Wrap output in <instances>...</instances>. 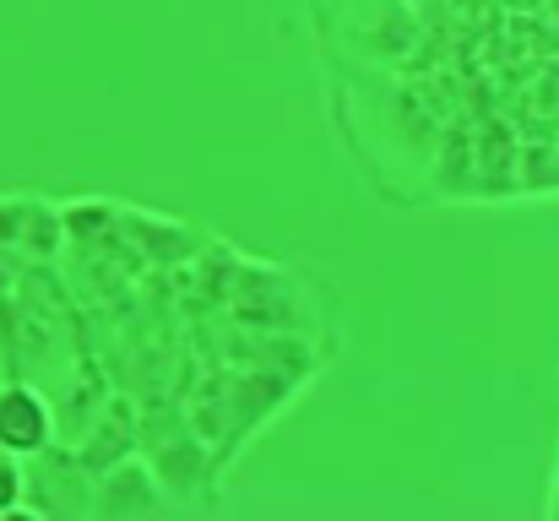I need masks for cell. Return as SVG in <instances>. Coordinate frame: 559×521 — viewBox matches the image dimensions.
<instances>
[{"mask_svg": "<svg viewBox=\"0 0 559 521\" xmlns=\"http://www.w3.org/2000/svg\"><path fill=\"white\" fill-rule=\"evenodd\" d=\"M93 473L76 462L71 446H44L22 457V511L27 517H87Z\"/></svg>", "mask_w": 559, "mask_h": 521, "instance_id": "1", "label": "cell"}, {"mask_svg": "<svg viewBox=\"0 0 559 521\" xmlns=\"http://www.w3.org/2000/svg\"><path fill=\"white\" fill-rule=\"evenodd\" d=\"M175 500L164 495V484H158V473L142 462V451H131V457H120V462H109L104 473H93V500H87V517L98 521H126V517H158V511H169Z\"/></svg>", "mask_w": 559, "mask_h": 521, "instance_id": "2", "label": "cell"}, {"mask_svg": "<svg viewBox=\"0 0 559 521\" xmlns=\"http://www.w3.org/2000/svg\"><path fill=\"white\" fill-rule=\"evenodd\" d=\"M44 446H55V407L44 386L22 375H0V451L22 462Z\"/></svg>", "mask_w": 559, "mask_h": 521, "instance_id": "3", "label": "cell"}, {"mask_svg": "<svg viewBox=\"0 0 559 521\" xmlns=\"http://www.w3.org/2000/svg\"><path fill=\"white\" fill-rule=\"evenodd\" d=\"M66 223L44 196H0V250L16 261H60Z\"/></svg>", "mask_w": 559, "mask_h": 521, "instance_id": "4", "label": "cell"}, {"mask_svg": "<svg viewBox=\"0 0 559 521\" xmlns=\"http://www.w3.org/2000/svg\"><path fill=\"white\" fill-rule=\"evenodd\" d=\"M544 511L559 521V440H555V467H549V500H544Z\"/></svg>", "mask_w": 559, "mask_h": 521, "instance_id": "5", "label": "cell"}]
</instances>
